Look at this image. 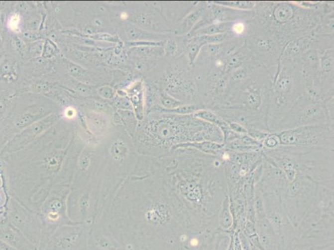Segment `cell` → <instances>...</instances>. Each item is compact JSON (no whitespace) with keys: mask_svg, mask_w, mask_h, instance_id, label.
<instances>
[{"mask_svg":"<svg viewBox=\"0 0 334 250\" xmlns=\"http://www.w3.org/2000/svg\"><path fill=\"white\" fill-rule=\"evenodd\" d=\"M319 53V52H318ZM318 78L323 101L334 97V48L319 52Z\"/></svg>","mask_w":334,"mask_h":250,"instance_id":"obj_16","label":"cell"},{"mask_svg":"<svg viewBox=\"0 0 334 250\" xmlns=\"http://www.w3.org/2000/svg\"><path fill=\"white\" fill-rule=\"evenodd\" d=\"M213 23L247 22L254 17V10H239L208 1Z\"/></svg>","mask_w":334,"mask_h":250,"instance_id":"obj_18","label":"cell"},{"mask_svg":"<svg viewBox=\"0 0 334 250\" xmlns=\"http://www.w3.org/2000/svg\"><path fill=\"white\" fill-rule=\"evenodd\" d=\"M297 231L302 237L334 240V188L319 184Z\"/></svg>","mask_w":334,"mask_h":250,"instance_id":"obj_8","label":"cell"},{"mask_svg":"<svg viewBox=\"0 0 334 250\" xmlns=\"http://www.w3.org/2000/svg\"><path fill=\"white\" fill-rule=\"evenodd\" d=\"M334 119L329 115L324 101L312 99L304 94L269 132L277 133L314 124H334Z\"/></svg>","mask_w":334,"mask_h":250,"instance_id":"obj_10","label":"cell"},{"mask_svg":"<svg viewBox=\"0 0 334 250\" xmlns=\"http://www.w3.org/2000/svg\"><path fill=\"white\" fill-rule=\"evenodd\" d=\"M280 145L279 139L277 136L276 133H269L266 138L262 142L263 149H273Z\"/></svg>","mask_w":334,"mask_h":250,"instance_id":"obj_30","label":"cell"},{"mask_svg":"<svg viewBox=\"0 0 334 250\" xmlns=\"http://www.w3.org/2000/svg\"><path fill=\"white\" fill-rule=\"evenodd\" d=\"M206 5V1H200V2L198 1L195 8L181 22L177 23L174 31V34L177 36L187 35L203 15Z\"/></svg>","mask_w":334,"mask_h":250,"instance_id":"obj_20","label":"cell"},{"mask_svg":"<svg viewBox=\"0 0 334 250\" xmlns=\"http://www.w3.org/2000/svg\"><path fill=\"white\" fill-rule=\"evenodd\" d=\"M211 111L216 113L228 124L234 123L244 127L248 133L254 130L269 132L268 121L261 114L232 107H216L211 109Z\"/></svg>","mask_w":334,"mask_h":250,"instance_id":"obj_15","label":"cell"},{"mask_svg":"<svg viewBox=\"0 0 334 250\" xmlns=\"http://www.w3.org/2000/svg\"><path fill=\"white\" fill-rule=\"evenodd\" d=\"M250 60H252L251 54L244 44L229 57L225 68V74L229 75L234 69Z\"/></svg>","mask_w":334,"mask_h":250,"instance_id":"obj_26","label":"cell"},{"mask_svg":"<svg viewBox=\"0 0 334 250\" xmlns=\"http://www.w3.org/2000/svg\"><path fill=\"white\" fill-rule=\"evenodd\" d=\"M304 94L300 60L281 59L272 87L271 104L268 114L269 131Z\"/></svg>","mask_w":334,"mask_h":250,"instance_id":"obj_6","label":"cell"},{"mask_svg":"<svg viewBox=\"0 0 334 250\" xmlns=\"http://www.w3.org/2000/svg\"><path fill=\"white\" fill-rule=\"evenodd\" d=\"M332 148L284 146L262 149L265 161L283 172H295L320 185L334 188V153Z\"/></svg>","mask_w":334,"mask_h":250,"instance_id":"obj_4","label":"cell"},{"mask_svg":"<svg viewBox=\"0 0 334 250\" xmlns=\"http://www.w3.org/2000/svg\"><path fill=\"white\" fill-rule=\"evenodd\" d=\"M277 68L259 66L241 86L224 96L221 107H232L261 114L268 121L271 104L272 87ZM219 107V106H218Z\"/></svg>","mask_w":334,"mask_h":250,"instance_id":"obj_7","label":"cell"},{"mask_svg":"<svg viewBox=\"0 0 334 250\" xmlns=\"http://www.w3.org/2000/svg\"><path fill=\"white\" fill-rule=\"evenodd\" d=\"M166 181L199 225L217 230V214L228 196V187L221 157L192 148H178L161 158Z\"/></svg>","mask_w":334,"mask_h":250,"instance_id":"obj_1","label":"cell"},{"mask_svg":"<svg viewBox=\"0 0 334 250\" xmlns=\"http://www.w3.org/2000/svg\"><path fill=\"white\" fill-rule=\"evenodd\" d=\"M186 47V36H170L164 41L163 48L166 58H175L185 53Z\"/></svg>","mask_w":334,"mask_h":250,"instance_id":"obj_24","label":"cell"},{"mask_svg":"<svg viewBox=\"0 0 334 250\" xmlns=\"http://www.w3.org/2000/svg\"><path fill=\"white\" fill-rule=\"evenodd\" d=\"M334 2H256L251 20L271 31L285 45L311 34L324 16L334 13Z\"/></svg>","mask_w":334,"mask_h":250,"instance_id":"obj_3","label":"cell"},{"mask_svg":"<svg viewBox=\"0 0 334 250\" xmlns=\"http://www.w3.org/2000/svg\"><path fill=\"white\" fill-rule=\"evenodd\" d=\"M141 130L149 153L160 158L171 155L174 147L179 144L203 141L224 144L220 128L194 114L151 111Z\"/></svg>","mask_w":334,"mask_h":250,"instance_id":"obj_2","label":"cell"},{"mask_svg":"<svg viewBox=\"0 0 334 250\" xmlns=\"http://www.w3.org/2000/svg\"><path fill=\"white\" fill-rule=\"evenodd\" d=\"M319 185L300 175L288 182L285 189L279 193L287 216L296 230L315 197Z\"/></svg>","mask_w":334,"mask_h":250,"instance_id":"obj_11","label":"cell"},{"mask_svg":"<svg viewBox=\"0 0 334 250\" xmlns=\"http://www.w3.org/2000/svg\"><path fill=\"white\" fill-rule=\"evenodd\" d=\"M217 224L220 231L234 234V217L230 207L229 195L221 204L217 214Z\"/></svg>","mask_w":334,"mask_h":250,"instance_id":"obj_22","label":"cell"},{"mask_svg":"<svg viewBox=\"0 0 334 250\" xmlns=\"http://www.w3.org/2000/svg\"><path fill=\"white\" fill-rule=\"evenodd\" d=\"M280 145L334 149V124H314L277 132Z\"/></svg>","mask_w":334,"mask_h":250,"instance_id":"obj_13","label":"cell"},{"mask_svg":"<svg viewBox=\"0 0 334 250\" xmlns=\"http://www.w3.org/2000/svg\"><path fill=\"white\" fill-rule=\"evenodd\" d=\"M312 41H313L312 33L289 41L283 48L280 60L281 59L300 60L302 55L311 47Z\"/></svg>","mask_w":334,"mask_h":250,"instance_id":"obj_19","label":"cell"},{"mask_svg":"<svg viewBox=\"0 0 334 250\" xmlns=\"http://www.w3.org/2000/svg\"><path fill=\"white\" fill-rule=\"evenodd\" d=\"M221 159L223 161L227 187L229 188L256 170L263 163L264 156L261 150L240 153L225 149Z\"/></svg>","mask_w":334,"mask_h":250,"instance_id":"obj_14","label":"cell"},{"mask_svg":"<svg viewBox=\"0 0 334 250\" xmlns=\"http://www.w3.org/2000/svg\"><path fill=\"white\" fill-rule=\"evenodd\" d=\"M0 250H13L6 243L0 241Z\"/></svg>","mask_w":334,"mask_h":250,"instance_id":"obj_32","label":"cell"},{"mask_svg":"<svg viewBox=\"0 0 334 250\" xmlns=\"http://www.w3.org/2000/svg\"><path fill=\"white\" fill-rule=\"evenodd\" d=\"M216 3L239 10H253L256 4L254 1H216Z\"/></svg>","mask_w":334,"mask_h":250,"instance_id":"obj_29","label":"cell"},{"mask_svg":"<svg viewBox=\"0 0 334 250\" xmlns=\"http://www.w3.org/2000/svg\"><path fill=\"white\" fill-rule=\"evenodd\" d=\"M18 23H19V18H18V15L13 14V16H11L10 19L8 21V26L12 29H16L18 28Z\"/></svg>","mask_w":334,"mask_h":250,"instance_id":"obj_31","label":"cell"},{"mask_svg":"<svg viewBox=\"0 0 334 250\" xmlns=\"http://www.w3.org/2000/svg\"><path fill=\"white\" fill-rule=\"evenodd\" d=\"M178 148H192L204 154L221 157L225 150L224 144H219L211 141L196 142V143H187L179 144L174 147L173 152Z\"/></svg>","mask_w":334,"mask_h":250,"instance_id":"obj_23","label":"cell"},{"mask_svg":"<svg viewBox=\"0 0 334 250\" xmlns=\"http://www.w3.org/2000/svg\"><path fill=\"white\" fill-rule=\"evenodd\" d=\"M225 149L230 151L240 152H253L259 151L263 149L262 144L260 142L257 141L255 139L249 137L248 134H237V136L231 141L224 143Z\"/></svg>","mask_w":334,"mask_h":250,"instance_id":"obj_21","label":"cell"},{"mask_svg":"<svg viewBox=\"0 0 334 250\" xmlns=\"http://www.w3.org/2000/svg\"><path fill=\"white\" fill-rule=\"evenodd\" d=\"M256 185L261 193L265 215L278 236L279 250H284L295 238L298 237V231L287 216L277 190L259 180Z\"/></svg>","mask_w":334,"mask_h":250,"instance_id":"obj_12","label":"cell"},{"mask_svg":"<svg viewBox=\"0 0 334 250\" xmlns=\"http://www.w3.org/2000/svg\"><path fill=\"white\" fill-rule=\"evenodd\" d=\"M244 46L251 54L252 60L265 68H277L284 44L271 31L254 23L245 22Z\"/></svg>","mask_w":334,"mask_h":250,"instance_id":"obj_9","label":"cell"},{"mask_svg":"<svg viewBox=\"0 0 334 250\" xmlns=\"http://www.w3.org/2000/svg\"><path fill=\"white\" fill-rule=\"evenodd\" d=\"M153 71L151 83L165 93L183 104L205 108L186 53L175 58L164 57Z\"/></svg>","mask_w":334,"mask_h":250,"instance_id":"obj_5","label":"cell"},{"mask_svg":"<svg viewBox=\"0 0 334 250\" xmlns=\"http://www.w3.org/2000/svg\"><path fill=\"white\" fill-rule=\"evenodd\" d=\"M198 1L194 2H165V3H154L152 6L158 12L162 18L171 26L173 32L179 22H181L195 6Z\"/></svg>","mask_w":334,"mask_h":250,"instance_id":"obj_17","label":"cell"},{"mask_svg":"<svg viewBox=\"0 0 334 250\" xmlns=\"http://www.w3.org/2000/svg\"><path fill=\"white\" fill-rule=\"evenodd\" d=\"M334 34V13L324 16L321 22L312 32V35H331Z\"/></svg>","mask_w":334,"mask_h":250,"instance_id":"obj_28","label":"cell"},{"mask_svg":"<svg viewBox=\"0 0 334 250\" xmlns=\"http://www.w3.org/2000/svg\"><path fill=\"white\" fill-rule=\"evenodd\" d=\"M194 115L218 127L224 135L231 130V129L229 128V124L226 121H224V119L210 109H202V110L196 112Z\"/></svg>","mask_w":334,"mask_h":250,"instance_id":"obj_27","label":"cell"},{"mask_svg":"<svg viewBox=\"0 0 334 250\" xmlns=\"http://www.w3.org/2000/svg\"><path fill=\"white\" fill-rule=\"evenodd\" d=\"M236 23V22H235ZM235 23H217L206 26L198 30L193 31L186 35V38H191L195 36L216 35L222 33H232Z\"/></svg>","mask_w":334,"mask_h":250,"instance_id":"obj_25","label":"cell"},{"mask_svg":"<svg viewBox=\"0 0 334 250\" xmlns=\"http://www.w3.org/2000/svg\"><path fill=\"white\" fill-rule=\"evenodd\" d=\"M334 250V248H332V249H329V250Z\"/></svg>","mask_w":334,"mask_h":250,"instance_id":"obj_33","label":"cell"}]
</instances>
